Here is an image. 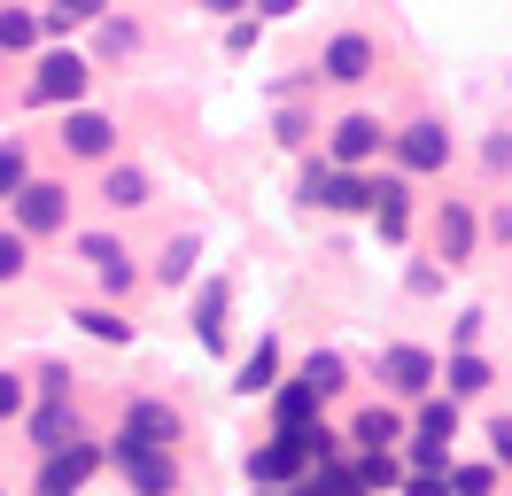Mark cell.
Segmentation results:
<instances>
[{
	"label": "cell",
	"mask_w": 512,
	"mask_h": 496,
	"mask_svg": "<svg viewBox=\"0 0 512 496\" xmlns=\"http://www.w3.org/2000/svg\"><path fill=\"white\" fill-rule=\"evenodd\" d=\"M63 148L70 155H109V148H117V124L101 117V109H70V117H63Z\"/></svg>",
	"instance_id": "obj_9"
},
{
	"label": "cell",
	"mask_w": 512,
	"mask_h": 496,
	"mask_svg": "<svg viewBox=\"0 0 512 496\" xmlns=\"http://www.w3.org/2000/svg\"><path fill=\"white\" fill-rule=\"evenodd\" d=\"M24 47H39V16H0V55H24Z\"/></svg>",
	"instance_id": "obj_25"
},
{
	"label": "cell",
	"mask_w": 512,
	"mask_h": 496,
	"mask_svg": "<svg viewBox=\"0 0 512 496\" xmlns=\"http://www.w3.org/2000/svg\"><path fill=\"white\" fill-rule=\"evenodd\" d=\"M16 411H24V380H16V372H0V419H16Z\"/></svg>",
	"instance_id": "obj_33"
},
{
	"label": "cell",
	"mask_w": 512,
	"mask_h": 496,
	"mask_svg": "<svg viewBox=\"0 0 512 496\" xmlns=\"http://www.w3.org/2000/svg\"><path fill=\"white\" fill-rule=\"evenodd\" d=\"M272 372H280V341H256V349H249V365H241V380H233V388H241V396H256V388H272Z\"/></svg>",
	"instance_id": "obj_19"
},
{
	"label": "cell",
	"mask_w": 512,
	"mask_h": 496,
	"mask_svg": "<svg viewBox=\"0 0 512 496\" xmlns=\"http://www.w3.org/2000/svg\"><path fill=\"white\" fill-rule=\"evenodd\" d=\"M86 24H101V0H63V8H47V16H39V39H47V31L70 39V31H86Z\"/></svg>",
	"instance_id": "obj_16"
},
{
	"label": "cell",
	"mask_w": 512,
	"mask_h": 496,
	"mask_svg": "<svg viewBox=\"0 0 512 496\" xmlns=\"http://www.w3.org/2000/svg\"><path fill=\"white\" fill-rule=\"evenodd\" d=\"M489 481H497L489 465H450V496H489Z\"/></svg>",
	"instance_id": "obj_27"
},
{
	"label": "cell",
	"mask_w": 512,
	"mask_h": 496,
	"mask_svg": "<svg viewBox=\"0 0 512 496\" xmlns=\"http://www.w3.org/2000/svg\"><path fill=\"white\" fill-rule=\"evenodd\" d=\"M295 496H365V481H357V458H334V465H311V481Z\"/></svg>",
	"instance_id": "obj_12"
},
{
	"label": "cell",
	"mask_w": 512,
	"mask_h": 496,
	"mask_svg": "<svg viewBox=\"0 0 512 496\" xmlns=\"http://www.w3.org/2000/svg\"><path fill=\"white\" fill-rule=\"evenodd\" d=\"M101 202H117V210H140V202H148V171L117 163V171H109V186H101Z\"/></svg>",
	"instance_id": "obj_18"
},
{
	"label": "cell",
	"mask_w": 512,
	"mask_h": 496,
	"mask_svg": "<svg viewBox=\"0 0 512 496\" xmlns=\"http://www.w3.org/2000/svg\"><path fill=\"white\" fill-rule=\"evenodd\" d=\"M357 442H365V458H381V442H396V411H381V403H373V411L357 419Z\"/></svg>",
	"instance_id": "obj_24"
},
{
	"label": "cell",
	"mask_w": 512,
	"mask_h": 496,
	"mask_svg": "<svg viewBox=\"0 0 512 496\" xmlns=\"http://www.w3.org/2000/svg\"><path fill=\"white\" fill-rule=\"evenodd\" d=\"M381 117H342L334 124V163H342V171H357V163H373V155H381Z\"/></svg>",
	"instance_id": "obj_8"
},
{
	"label": "cell",
	"mask_w": 512,
	"mask_h": 496,
	"mask_svg": "<svg viewBox=\"0 0 512 496\" xmlns=\"http://www.w3.org/2000/svg\"><path fill=\"white\" fill-rule=\"evenodd\" d=\"M24 186H32V163H24V148H16V140H0V202H16Z\"/></svg>",
	"instance_id": "obj_20"
},
{
	"label": "cell",
	"mask_w": 512,
	"mask_h": 496,
	"mask_svg": "<svg viewBox=\"0 0 512 496\" xmlns=\"http://www.w3.org/2000/svg\"><path fill=\"white\" fill-rule=\"evenodd\" d=\"M109 458L125 465V481L140 496H171V481H179V473H171V450H148V442H132V434H117V450H109Z\"/></svg>",
	"instance_id": "obj_3"
},
{
	"label": "cell",
	"mask_w": 512,
	"mask_h": 496,
	"mask_svg": "<svg viewBox=\"0 0 512 496\" xmlns=\"http://www.w3.org/2000/svg\"><path fill=\"white\" fill-rule=\"evenodd\" d=\"M39 396H47V403H39V419H32V442L55 458V450H70V372L47 365V372H39Z\"/></svg>",
	"instance_id": "obj_1"
},
{
	"label": "cell",
	"mask_w": 512,
	"mask_h": 496,
	"mask_svg": "<svg viewBox=\"0 0 512 496\" xmlns=\"http://www.w3.org/2000/svg\"><path fill=\"white\" fill-rule=\"evenodd\" d=\"M132 39H140L132 24H117V16H101V55H132Z\"/></svg>",
	"instance_id": "obj_29"
},
{
	"label": "cell",
	"mask_w": 512,
	"mask_h": 496,
	"mask_svg": "<svg viewBox=\"0 0 512 496\" xmlns=\"http://www.w3.org/2000/svg\"><path fill=\"white\" fill-rule=\"evenodd\" d=\"M78 256H86L94 272H109V264H125V248L109 241V233H86V241H78Z\"/></svg>",
	"instance_id": "obj_28"
},
{
	"label": "cell",
	"mask_w": 512,
	"mask_h": 496,
	"mask_svg": "<svg viewBox=\"0 0 512 496\" xmlns=\"http://www.w3.org/2000/svg\"><path fill=\"white\" fill-rule=\"evenodd\" d=\"M365 70H373V39H365V31H342V39L326 47V78H342V86H357Z\"/></svg>",
	"instance_id": "obj_10"
},
{
	"label": "cell",
	"mask_w": 512,
	"mask_h": 496,
	"mask_svg": "<svg viewBox=\"0 0 512 496\" xmlns=\"http://www.w3.org/2000/svg\"><path fill=\"white\" fill-rule=\"evenodd\" d=\"M303 388H311V396H334V388H342V357H334V349H311V365H303Z\"/></svg>",
	"instance_id": "obj_21"
},
{
	"label": "cell",
	"mask_w": 512,
	"mask_h": 496,
	"mask_svg": "<svg viewBox=\"0 0 512 496\" xmlns=\"http://www.w3.org/2000/svg\"><path fill=\"white\" fill-rule=\"evenodd\" d=\"M396 155H404V171H443V163H450V132L435 117L404 124V132H396Z\"/></svg>",
	"instance_id": "obj_5"
},
{
	"label": "cell",
	"mask_w": 512,
	"mask_h": 496,
	"mask_svg": "<svg viewBox=\"0 0 512 496\" xmlns=\"http://www.w3.org/2000/svg\"><path fill=\"white\" fill-rule=\"evenodd\" d=\"M125 434H132V442H148V450H171V442H179V419H171L163 403H132Z\"/></svg>",
	"instance_id": "obj_11"
},
{
	"label": "cell",
	"mask_w": 512,
	"mask_h": 496,
	"mask_svg": "<svg viewBox=\"0 0 512 496\" xmlns=\"http://www.w3.org/2000/svg\"><path fill=\"white\" fill-rule=\"evenodd\" d=\"M78 326L94 341H132V318H117V310H78Z\"/></svg>",
	"instance_id": "obj_26"
},
{
	"label": "cell",
	"mask_w": 512,
	"mask_h": 496,
	"mask_svg": "<svg viewBox=\"0 0 512 496\" xmlns=\"http://www.w3.org/2000/svg\"><path fill=\"white\" fill-rule=\"evenodd\" d=\"M497 241H512V210H497Z\"/></svg>",
	"instance_id": "obj_36"
},
{
	"label": "cell",
	"mask_w": 512,
	"mask_h": 496,
	"mask_svg": "<svg viewBox=\"0 0 512 496\" xmlns=\"http://www.w3.org/2000/svg\"><path fill=\"white\" fill-rule=\"evenodd\" d=\"M404 496H450V481H412Z\"/></svg>",
	"instance_id": "obj_35"
},
{
	"label": "cell",
	"mask_w": 512,
	"mask_h": 496,
	"mask_svg": "<svg viewBox=\"0 0 512 496\" xmlns=\"http://www.w3.org/2000/svg\"><path fill=\"white\" fill-rule=\"evenodd\" d=\"M86 78H94V62L78 55V47H55V55H39V70H32V101H78Z\"/></svg>",
	"instance_id": "obj_2"
},
{
	"label": "cell",
	"mask_w": 512,
	"mask_h": 496,
	"mask_svg": "<svg viewBox=\"0 0 512 496\" xmlns=\"http://www.w3.org/2000/svg\"><path fill=\"white\" fill-rule=\"evenodd\" d=\"M24 272V233H0V279Z\"/></svg>",
	"instance_id": "obj_31"
},
{
	"label": "cell",
	"mask_w": 512,
	"mask_h": 496,
	"mask_svg": "<svg viewBox=\"0 0 512 496\" xmlns=\"http://www.w3.org/2000/svg\"><path fill=\"white\" fill-rule=\"evenodd\" d=\"M311 411H319V396H311L303 380H288L280 403H272V427H280V434H311Z\"/></svg>",
	"instance_id": "obj_14"
},
{
	"label": "cell",
	"mask_w": 512,
	"mask_h": 496,
	"mask_svg": "<svg viewBox=\"0 0 512 496\" xmlns=\"http://www.w3.org/2000/svg\"><path fill=\"white\" fill-rule=\"evenodd\" d=\"M63 217H70V202H63L55 179H32L24 194H16V225H24V233H55Z\"/></svg>",
	"instance_id": "obj_6"
},
{
	"label": "cell",
	"mask_w": 512,
	"mask_h": 496,
	"mask_svg": "<svg viewBox=\"0 0 512 496\" xmlns=\"http://www.w3.org/2000/svg\"><path fill=\"white\" fill-rule=\"evenodd\" d=\"M443 380H450V396H481V388H489V365H481V357H450Z\"/></svg>",
	"instance_id": "obj_23"
},
{
	"label": "cell",
	"mask_w": 512,
	"mask_h": 496,
	"mask_svg": "<svg viewBox=\"0 0 512 496\" xmlns=\"http://www.w3.org/2000/svg\"><path fill=\"white\" fill-rule=\"evenodd\" d=\"M450 434H458V403H419V442H450Z\"/></svg>",
	"instance_id": "obj_22"
},
{
	"label": "cell",
	"mask_w": 512,
	"mask_h": 496,
	"mask_svg": "<svg viewBox=\"0 0 512 496\" xmlns=\"http://www.w3.org/2000/svg\"><path fill=\"white\" fill-rule=\"evenodd\" d=\"M450 341H458V357H474V341H481V310H466V318L450 326Z\"/></svg>",
	"instance_id": "obj_32"
},
{
	"label": "cell",
	"mask_w": 512,
	"mask_h": 496,
	"mask_svg": "<svg viewBox=\"0 0 512 496\" xmlns=\"http://www.w3.org/2000/svg\"><path fill=\"white\" fill-rule=\"evenodd\" d=\"M194 256H202L194 241H171V248H163V279H187V272H194Z\"/></svg>",
	"instance_id": "obj_30"
},
{
	"label": "cell",
	"mask_w": 512,
	"mask_h": 496,
	"mask_svg": "<svg viewBox=\"0 0 512 496\" xmlns=\"http://www.w3.org/2000/svg\"><path fill=\"white\" fill-rule=\"evenodd\" d=\"M373 217H381V241H404V225H412L404 179H381V186H373Z\"/></svg>",
	"instance_id": "obj_13"
},
{
	"label": "cell",
	"mask_w": 512,
	"mask_h": 496,
	"mask_svg": "<svg viewBox=\"0 0 512 496\" xmlns=\"http://www.w3.org/2000/svg\"><path fill=\"white\" fill-rule=\"evenodd\" d=\"M194 334L210 341V349L225 341V279H210V287H202V303H194Z\"/></svg>",
	"instance_id": "obj_17"
},
{
	"label": "cell",
	"mask_w": 512,
	"mask_h": 496,
	"mask_svg": "<svg viewBox=\"0 0 512 496\" xmlns=\"http://www.w3.org/2000/svg\"><path fill=\"white\" fill-rule=\"evenodd\" d=\"M435 241H443V264H466V248H474V217L458 210V202H443V217H435Z\"/></svg>",
	"instance_id": "obj_15"
},
{
	"label": "cell",
	"mask_w": 512,
	"mask_h": 496,
	"mask_svg": "<svg viewBox=\"0 0 512 496\" xmlns=\"http://www.w3.org/2000/svg\"><path fill=\"white\" fill-rule=\"evenodd\" d=\"M381 380L396 388V396H427V388H435V357L404 341V349H388V357H381Z\"/></svg>",
	"instance_id": "obj_7"
},
{
	"label": "cell",
	"mask_w": 512,
	"mask_h": 496,
	"mask_svg": "<svg viewBox=\"0 0 512 496\" xmlns=\"http://www.w3.org/2000/svg\"><path fill=\"white\" fill-rule=\"evenodd\" d=\"M489 450H497V465H512V419H489Z\"/></svg>",
	"instance_id": "obj_34"
},
{
	"label": "cell",
	"mask_w": 512,
	"mask_h": 496,
	"mask_svg": "<svg viewBox=\"0 0 512 496\" xmlns=\"http://www.w3.org/2000/svg\"><path fill=\"white\" fill-rule=\"evenodd\" d=\"M264 496H288V489H264Z\"/></svg>",
	"instance_id": "obj_37"
},
{
	"label": "cell",
	"mask_w": 512,
	"mask_h": 496,
	"mask_svg": "<svg viewBox=\"0 0 512 496\" xmlns=\"http://www.w3.org/2000/svg\"><path fill=\"white\" fill-rule=\"evenodd\" d=\"M101 465V450H86V442H70V450H55V458L39 465V489L32 496H78L86 489V473Z\"/></svg>",
	"instance_id": "obj_4"
}]
</instances>
